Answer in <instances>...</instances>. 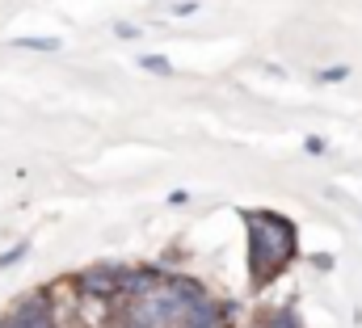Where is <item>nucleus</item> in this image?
I'll use <instances>...</instances> for the list:
<instances>
[{
	"label": "nucleus",
	"instance_id": "f257e3e1",
	"mask_svg": "<svg viewBox=\"0 0 362 328\" xmlns=\"http://www.w3.org/2000/svg\"><path fill=\"white\" fill-rule=\"evenodd\" d=\"M295 257V228L278 215H249V269L253 282H270Z\"/></svg>",
	"mask_w": 362,
	"mask_h": 328
},
{
	"label": "nucleus",
	"instance_id": "f03ea898",
	"mask_svg": "<svg viewBox=\"0 0 362 328\" xmlns=\"http://www.w3.org/2000/svg\"><path fill=\"white\" fill-rule=\"evenodd\" d=\"M81 299H114L118 295V265H89L76 278Z\"/></svg>",
	"mask_w": 362,
	"mask_h": 328
},
{
	"label": "nucleus",
	"instance_id": "7ed1b4c3",
	"mask_svg": "<svg viewBox=\"0 0 362 328\" xmlns=\"http://www.w3.org/2000/svg\"><path fill=\"white\" fill-rule=\"evenodd\" d=\"M160 282H165L160 269H118V295H127V299L152 295Z\"/></svg>",
	"mask_w": 362,
	"mask_h": 328
},
{
	"label": "nucleus",
	"instance_id": "20e7f679",
	"mask_svg": "<svg viewBox=\"0 0 362 328\" xmlns=\"http://www.w3.org/2000/svg\"><path fill=\"white\" fill-rule=\"evenodd\" d=\"M266 328H295V320L286 316V312H278V316H270V320H262Z\"/></svg>",
	"mask_w": 362,
	"mask_h": 328
},
{
	"label": "nucleus",
	"instance_id": "39448f33",
	"mask_svg": "<svg viewBox=\"0 0 362 328\" xmlns=\"http://www.w3.org/2000/svg\"><path fill=\"white\" fill-rule=\"evenodd\" d=\"M21 47H34V51H55L59 42H51V38H25Z\"/></svg>",
	"mask_w": 362,
	"mask_h": 328
},
{
	"label": "nucleus",
	"instance_id": "423d86ee",
	"mask_svg": "<svg viewBox=\"0 0 362 328\" xmlns=\"http://www.w3.org/2000/svg\"><path fill=\"white\" fill-rule=\"evenodd\" d=\"M25 257V245H17L13 252H0V265H13V261H21Z\"/></svg>",
	"mask_w": 362,
	"mask_h": 328
},
{
	"label": "nucleus",
	"instance_id": "0eeeda50",
	"mask_svg": "<svg viewBox=\"0 0 362 328\" xmlns=\"http://www.w3.org/2000/svg\"><path fill=\"white\" fill-rule=\"evenodd\" d=\"M0 328H17V324H13V320H0Z\"/></svg>",
	"mask_w": 362,
	"mask_h": 328
},
{
	"label": "nucleus",
	"instance_id": "6e6552de",
	"mask_svg": "<svg viewBox=\"0 0 362 328\" xmlns=\"http://www.w3.org/2000/svg\"><path fill=\"white\" fill-rule=\"evenodd\" d=\"M257 328H266V324H257Z\"/></svg>",
	"mask_w": 362,
	"mask_h": 328
}]
</instances>
